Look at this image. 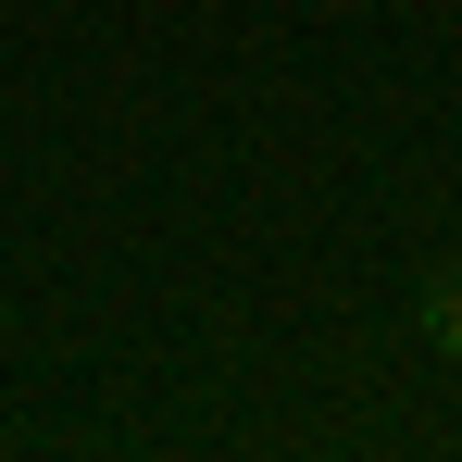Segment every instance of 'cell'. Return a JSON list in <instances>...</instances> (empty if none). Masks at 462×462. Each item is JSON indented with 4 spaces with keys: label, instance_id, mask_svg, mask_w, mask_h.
<instances>
[{
    "label": "cell",
    "instance_id": "obj_1",
    "mask_svg": "<svg viewBox=\"0 0 462 462\" xmlns=\"http://www.w3.org/2000/svg\"><path fill=\"white\" fill-rule=\"evenodd\" d=\"M425 350H450V363H462V263L425 275Z\"/></svg>",
    "mask_w": 462,
    "mask_h": 462
}]
</instances>
